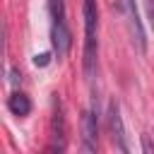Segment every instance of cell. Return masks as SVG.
Segmentation results:
<instances>
[{
	"instance_id": "cell-7",
	"label": "cell",
	"mask_w": 154,
	"mask_h": 154,
	"mask_svg": "<svg viewBox=\"0 0 154 154\" xmlns=\"http://www.w3.org/2000/svg\"><path fill=\"white\" fill-rule=\"evenodd\" d=\"M7 108H10L12 116L24 118V116L31 113V99H29L26 94H22V91H14V94L7 99Z\"/></svg>"
},
{
	"instance_id": "cell-4",
	"label": "cell",
	"mask_w": 154,
	"mask_h": 154,
	"mask_svg": "<svg viewBox=\"0 0 154 154\" xmlns=\"http://www.w3.org/2000/svg\"><path fill=\"white\" fill-rule=\"evenodd\" d=\"M82 147H84V152H96V147H99L96 108H89V111H84V116H82Z\"/></svg>"
},
{
	"instance_id": "cell-3",
	"label": "cell",
	"mask_w": 154,
	"mask_h": 154,
	"mask_svg": "<svg viewBox=\"0 0 154 154\" xmlns=\"http://www.w3.org/2000/svg\"><path fill=\"white\" fill-rule=\"evenodd\" d=\"M116 7H118V12H120V17H123V22L128 26V34H130L132 46L140 53H144L147 51V38H144V29H142V22H140L135 0H116Z\"/></svg>"
},
{
	"instance_id": "cell-5",
	"label": "cell",
	"mask_w": 154,
	"mask_h": 154,
	"mask_svg": "<svg viewBox=\"0 0 154 154\" xmlns=\"http://www.w3.org/2000/svg\"><path fill=\"white\" fill-rule=\"evenodd\" d=\"M108 128H111V137H113V144L120 149V152H128V140H125V128H123V118H120V108L116 101L108 103Z\"/></svg>"
},
{
	"instance_id": "cell-9",
	"label": "cell",
	"mask_w": 154,
	"mask_h": 154,
	"mask_svg": "<svg viewBox=\"0 0 154 154\" xmlns=\"http://www.w3.org/2000/svg\"><path fill=\"white\" fill-rule=\"evenodd\" d=\"M144 5H147V14H149V22H152V26H154V0H144Z\"/></svg>"
},
{
	"instance_id": "cell-6",
	"label": "cell",
	"mask_w": 154,
	"mask_h": 154,
	"mask_svg": "<svg viewBox=\"0 0 154 154\" xmlns=\"http://www.w3.org/2000/svg\"><path fill=\"white\" fill-rule=\"evenodd\" d=\"M53 144L51 149L63 152L65 149V116H63V103L60 99H53Z\"/></svg>"
},
{
	"instance_id": "cell-8",
	"label": "cell",
	"mask_w": 154,
	"mask_h": 154,
	"mask_svg": "<svg viewBox=\"0 0 154 154\" xmlns=\"http://www.w3.org/2000/svg\"><path fill=\"white\" fill-rule=\"evenodd\" d=\"M48 60H51V55H48V53L34 55V65H38V67H46V65H48Z\"/></svg>"
},
{
	"instance_id": "cell-2",
	"label": "cell",
	"mask_w": 154,
	"mask_h": 154,
	"mask_svg": "<svg viewBox=\"0 0 154 154\" xmlns=\"http://www.w3.org/2000/svg\"><path fill=\"white\" fill-rule=\"evenodd\" d=\"M82 14H84V72H87V77H94V72H96V29H99L96 0H84Z\"/></svg>"
},
{
	"instance_id": "cell-1",
	"label": "cell",
	"mask_w": 154,
	"mask_h": 154,
	"mask_svg": "<svg viewBox=\"0 0 154 154\" xmlns=\"http://www.w3.org/2000/svg\"><path fill=\"white\" fill-rule=\"evenodd\" d=\"M48 10H51V43H53V53L58 60H63L72 46V34L67 29L65 22V5L63 0H48Z\"/></svg>"
}]
</instances>
